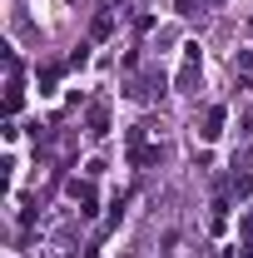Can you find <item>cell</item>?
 <instances>
[{
  "label": "cell",
  "instance_id": "3957f363",
  "mask_svg": "<svg viewBox=\"0 0 253 258\" xmlns=\"http://www.w3.org/2000/svg\"><path fill=\"white\" fill-rule=\"evenodd\" d=\"M219 129H223V109H209V119H204V139H219Z\"/></svg>",
  "mask_w": 253,
  "mask_h": 258
},
{
  "label": "cell",
  "instance_id": "7a4b0ae2",
  "mask_svg": "<svg viewBox=\"0 0 253 258\" xmlns=\"http://www.w3.org/2000/svg\"><path fill=\"white\" fill-rule=\"evenodd\" d=\"M70 199H80V209H85V214H95V189H90V184H80V179H75V184H70Z\"/></svg>",
  "mask_w": 253,
  "mask_h": 258
},
{
  "label": "cell",
  "instance_id": "6da1fadb",
  "mask_svg": "<svg viewBox=\"0 0 253 258\" xmlns=\"http://www.w3.org/2000/svg\"><path fill=\"white\" fill-rule=\"evenodd\" d=\"M109 134V114H104V104H95L90 109V139H104Z\"/></svg>",
  "mask_w": 253,
  "mask_h": 258
}]
</instances>
